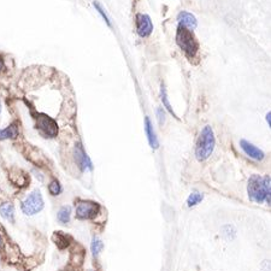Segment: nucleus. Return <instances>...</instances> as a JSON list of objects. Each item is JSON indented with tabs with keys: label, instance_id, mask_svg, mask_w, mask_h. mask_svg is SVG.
Listing matches in <instances>:
<instances>
[{
	"label": "nucleus",
	"instance_id": "a211bd4d",
	"mask_svg": "<svg viewBox=\"0 0 271 271\" xmlns=\"http://www.w3.org/2000/svg\"><path fill=\"white\" fill-rule=\"evenodd\" d=\"M48 190H49V193H51L52 195H54V196L59 195L60 193H62V190H63L62 184H60L59 181H57V180H53V181L49 183Z\"/></svg>",
	"mask_w": 271,
	"mask_h": 271
},
{
	"label": "nucleus",
	"instance_id": "393cba45",
	"mask_svg": "<svg viewBox=\"0 0 271 271\" xmlns=\"http://www.w3.org/2000/svg\"><path fill=\"white\" fill-rule=\"evenodd\" d=\"M0 113H1V103H0Z\"/></svg>",
	"mask_w": 271,
	"mask_h": 271
},
{
	"label": "nucleus",
	"instance_id": "aec40b11",
	"mask_svg": "<svg viewBox=\"0 0 271 271\" xmlns=\"http://www.w3.org/2000/svg\"><path fill=\"white\" fill-rule=\"evenodd\" d=\"M93 5H94V7H95V9L98 10V12L100 13V15H101V17L104 18V21L106 22V23L109 24V26H111V23H110V19H109V17H107V16H106V13H105V11L103 10V7H101L100 5H99L98 2H96V1H94V2H93Z\"/></svg>",
	"mask_w": 271,
	"mask_h": 271
},
{
	"label": "nucleus",
	"instance_id": "4468645a",
	"mask_svg": "<svg viewBox=\"0 0 271 271\" xmlns=\"http://www.w3.org/2000/svg\"><path fill=\"white\" fill-rule=\"evenodd\" d=\"M53 240L58 246V248H60V250H64V248L68 247L69 243H70L69 242V237L65 234H63L62 231H56L53 235Z\"/></svg>",
	"mask_w": 271,
	"mask_h": 271
},
{
	"label": "nucleus",
	"instance_id": "412c9836",
	"mask_svg": "<svg viewBox=\"0 0 271 271\" xmlns=\"http://www.w3.org/2000/svg\"><path fill=\"white\" fill-rule=\"evenodd\" d=\"M157 117H158L159 124L164 123V121H165V112H164V109H163V107H159V109H157Z\"/></svg>",
	"mask_w": 271,
	"mask_h": 271
},
{
	"label": "nucleus",
	"instance_id": "dca6fc26",
	"mask_svg": "<svg viewBox=\"0 0 271 271\" xmlns=\"http://www.w3.org/2000/svg\"><path fill=\"white\" fill-rule=\"evenodd\" d=\"M160 99H162V103L163 106L165 107V109L168 110L169 112L171 113V115L174 116V117H176V115L174 113L173 107H171L170 103H169V99H168V93H167V88H165V86L162 84V87H160Z\"/></svg>",
	"mask_w": 271,
	"mask_h": 271
},
{
	"label": "nucleus",
	"instance_id": "0eeeda50",
	"mask_svg": "<svg viewBox=\"0 0 271 271\" xmlns=\"http://www.w3.org/2000/svg\"><path fill=\"white\" fill-rule=\"evenodd\" d=\"M74 157H75V162L77 167L81 169L82 171L86 170H92L93 169V163L90 159V157L86 154V152L82 147L81 143H76L75 150H74Z\"/></svg>",
	"mask_w": 271,
	"mask_h": 271
},
{
	"label": "nucleus",
	"instance_id": "2eb2a0df",
	"mask_svg": "<svg viewBox=\"0 0 271 271\" xmlns=\"http://www.w3.org/2000/svg\"><path fill=\"white\" fill-rule=\"evenodd\" d=\"M58 221H59L62 225H66L69 223L71 217V207L70 206H63L60 207V210L58 211Z\"/></svg>",
	"mask_w": 271,
	"mask_h": 271
},
{
	"label": "nucleus",
	"instance_id": "5701e85b",
	"mask_svg": "<svg viewBox=\"0 0 271 271\" xmlns=\"http://www.w3.org/2000/svg\"><path fill=\"white\" fill-rule=\"evenodd\" d=\"M270 116H271V113L269 112L267 115V122H268V123H269V127H270Z\"/></svg>",
	"mask_w": 271,
	"mask_h": 271
},
{
	"label": "nucleus",
	"instance_id": "20e7f679",
	"mask_svg": "<svg viewBox=\"0 0 271 271\" xmlns=\"http://www.w3.org/2000/svg\"><path fill=\"white\" fill-rule=\"evenodd\" d=\"M35 128L38 129L39 134L45 139H53L58 135V124L53 117L44 115V113H38L34 117Z\"/></svg>",
	"mask_w": 271,
	"mask_h": 271
},
{
	"label": "nucleus",
	"instance_id": "9d476101",
	"mask_svg": "<svg viewBox=\"0 0 271 271\" xmlns=\"http://www.w3.org/2000/svg\"><path fill=\"white\" fill-rule=\"evenodd\" d=\"M179 24L181 27H184L187 29H195L196 26H198V22H196V18L194 15L187 12V11H182V12L179 13L178 16Z\"/></svg>",
	"mask_w": 271,
	"mask_h": 271
},
{
	"label": "nucleus",
	"instance_id": "423d86ee",
	"mask_svg": "<svg viewBox=\"0 0 271 271\" xmlns=\"http://www.w3.org/2000/svg\"><path fill=\"white\" fill-rule=\"evenodd\" d=\"M100 206L94 201H80L76 205L75 216L79 220H90L99 214Z\"/></svg>",
	"mask_w": 271,
	"mask_h": 271
},
{
	"label": "nucleus",
	"instance_id": "b1692460",
	"mask_svg": "<svg viewBox=\"0 0 271 271\" xmlns=\"http://www.w3.org/2000/svg\"><path fill=\"white\" fill-rule=\"evenodd\" d=\"M2 245H4V240H2L1 235H0V248H1V247H2Z\"/></svg>",
	"mask_w": 271,
	"mask_h": 271
},
{
	"label": "nucleus",
	"instance_id": "9b49d317",
	"mask_svg": "<svg viewBox=\"0 0 271 271\" xmlns=\"http://www.w3.org/2000/svg\"><path fill=\"white\" fill-rule=\"evenodd\" d=\"M145 129H146V134H147L148 137V142H150V146L153 150H157L159 147L158 143V139L156 136V132H154L153 126H152V122L148 117H146L145 120Z\"/></svg>",
	"mask_w": 271,
	"mask_h": 271
},
{
	"label": "nucleus",
	"instance_id": "f3484780",
	"mask_svg": "<svg viewBox=\"0 0 271 271\" xmlns=\"http://www.w3.org/2000/svg\"><path fill=\"white\" fill-rule=\"evenodd\" d=\"M203 198H204L203 193H200V192H193L192 194L188 196V200H187L188 207L196 206L199 203H200L201 200H203Z\"/></svg>",
	"mask_w": 271,
	"mask_h": 271
},
{
	"label": "nucleus",
	"instance_id": "ddd939ff",
	"mask_svg": "<svg viewBox=\"0 0 271 271\" xmlns=\"http://www.w3.org/2000/svg\"><path fill=\"white\" fill-rule=\"evenodd\" d=\"M0 215L9 222H15V207L11 203H2L0 205Z\"/></svg>",
	"mask_w": 271,
	"mask_h": 271
},
{
	"label": "nucleus",
	"instance_id": "f8f14e48",
	"mask_svg": "<svg viewBox=\"0 0 271 271\" xmlns=\"http://www.w3.org/2000/svg\"><path fill=\"white\" fill-rule=\"evenodd\" d=\"M18 127L16 123L10 124L9 127H6L5 129H0V141L4 140H10L15 139L18 136Z\"/></svg>",
	"mask_w": 271,
	"mask_h": 271
},
{
	"label": "nucleus",
	"instance_id": "6e6552de",
	"mask_svg": "<svg viewBox=\"0 0 271 271\" xmlns=\"http://www.w3.org/2000/svg\"><path fill=\"white\" fill-rule=\"evenodd\" d=\"M136 30L140 37H150L151 33L153 32V24H152L150 16L142 15V13L136 16Z\"/></svg>",
	"mask_w": 271,
	"mask_h": 271
},
{
	"label": "nucleus",
	"instance_id": "39448f33",
	"mask_svg": "<svg viewBox=\"0 0 271 271\" xmlns=\"http://www.w3.org/2000/svg\"><path fill=\"white\" fill-rule=\"evenodd\" d=\"M22 211L27 216H33L37 215L38 212H40L44 209V199L41 195L40 190H33L30 194L22 201L21 205Z\"/></svg>",
	"mask_w": 271,
	"mask_h": 271
},
{
	"label": "nucleus",
	"instance_id": "1a4fd4ad",
	"mask_svg": "<svg viewBox=\"0 0 271 271\" xmlns=\"http://www.w3.org/2000/svg\"><path fill=\"white\" fill-rule=\"evenodd\" d=\"M240 146H241L242 151L247 154L250 158H252L254 160H263L264 159V152L262 150H259L258 147L252 145L251 142L246 140H241L240 141Z\"/></svg>",
	"mask_w": 271,
	"mask_h": 271
},
{
	"label": "nucleus",
	"instance_id": "6ab92c4d",
	"mask_svg": "<svg viewBox=\"0 0 271 271\" xmlns=\"http://www.w3.org/2000/svg\"><path fill=\"white\" fill-rule=\"evenodd\" d=\"M103 247H104V243H103V241H101V240L93 239L92 252L94 256H98V254L101 252V250H103Z\"/></svg>",
	"mask_w": 271,
	"mask_h": 271
},
{
	"label": "nucleus",
	"instance_id": "4be33fe9",
	"mask_svg": "<svg viewBox=\"0 0 271 271\" xmlns=\"http://www.w3.org/2000/svg\"><path fill=\"white\" fill-rule=\"evenodd\" d=\"M5 69V63H4V59L2 58H0V73H1L2 70Z\"/></svg>",
	"mask_w": 271,
	"mask_h": 271
},
{
	"label": "nucleus",
	"instance_id": "7ed1b4c3",
	"mask_svg": "<svg viewBox=\"0 0 271 271\" xmlns=\"http://www.w3.org/2000/svg\"><path fill=\"white\" fill-rule=\"evenodd\" d=\"M215 148V135L210 126H205L200 133L195 147L196 159L204 162L212 154Z\"/></svg>",
	"mask_w": 271,
	"mask_h": 271
},
{
	"label": "nucleus",
	"instance_id": "f257e3e1",
	"mask_svg": "<svg viewBox=\"0 0 271 271\" xmlns=\"http://www.w3.org/2000/svg\"><path fill=\"white\" fill-rule=\"evenodd\" d=\"M248 196L254 203L270 204V176L252 175L248 180Z\"/></svg>",
	"mask_w": 271,
	"mask_h": 271
},
{
	"label": "nucleus",
	"instance_id": "f03ea898",
	"mask_svg": "<svg viewBox=\"0 0 271 271\" xmlns=\"http://www.w3.org/2000/svg\"><path fill=\"white\" fill-rule=\"evenodd\" d=\"M176 43H178V46L181 48V51H183V53L189 59L196 57L199 52V44L194 34L189 29L179 26L178 32H176Z\"/></svg>",
	"mask_w": 271,
	"mask_h": 271
}]
</instances>
